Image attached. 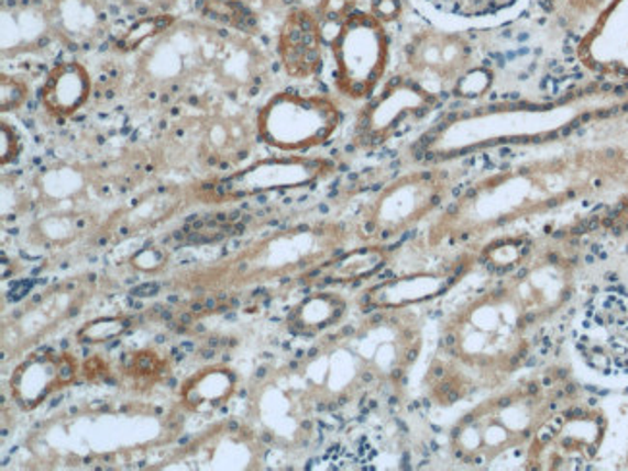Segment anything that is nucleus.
Listing matches in <instances>:
<instances>
[{
	"label": "nucleus",
	"mask_w": 628,
	"mask_h": 471,
	"mask_svg": "<svg viewBox=\"0 0 628 471\" xmlns=\"http://www.w3.org/2000/svg\"><path fill=\"white\" fill-rule=\"evenodd\" d=\"M623 162L628 157L615 147L515 157L461 186L431 224L430 246L476 248L515 224L604 190Z\"/></svg>",
	"instance_id": "1"
},
{
	"label": "nucleus",
	"mask_w": 628,
	"mask_h": 471,
	"mask_svg": "<svg viewBox=\"0 0 628 471\" xmlns=\"http://www.w3.org/2000/svg\"><path fill=\"white\" fill-rule=\"evenodd\" d=\"M553 391V379L526 377L489 392L451 427L449 450L454 460L487 470L525 456L533 435L555 410Z\"/></svg>",
	"instance_id": "2"
},
{
	"label": "nucleus",
	"mask_w": 628,
	"mask_h": 471,
	"mask_svg": "<svg viewBox=\"0 0 628 471\" xmlns=\"http://www.w3.org/2000/svg\"><path fill=\"white\" fill-rule=\"evenodd\" d=\"M571 106V99L559 103L474 104L445 114L414 147L426 165L461 162L502 147H525L569 136L573 126L553 122Z\"/></svg>",
	"instance_id": "3"
},
{
	"label": "nucleus",
	"mask_w": 628,
	"mask_h": 471,
	"mask_svg": "<svg viewBox=\"0 0 628 471\" xmlns=\"http://www.w3.org/2000/svg\"><path fill=\"white\" fill-rule=\"evenodd\" d=\"M528 333H480L441 325L430 368V396L441 406L489 394L510 383L530 360Z\"/></svg>",
	"instance_id": "4"
},
{
	"label": "nucleus",
	"mask_w": 628,
	"mask_h": 471,
	"mask_svg": "<svg viewBox=\"0 0 628 471\" xmlns=\"http://www.w3.org/2000/svg\"><path fill=\"white\" fill-rule=\"evenodd\" d=\"M438 162L393 178L366 201L360 213V236L389 244L439 215L461 188L462 167Z\"/></svg>",
	"instance_id": "5"
},
{
	"label": "nucleus",
	"mask_w": 628,
	"mask_h": 471,
	"mask_svg": "<svg viewBox=\"0 0 628 471\" xmlns=\"http://www.w3.org/2000/svg\"><path fill=\"white\" fill-rule=\"evenodd\" d=\"M341 124V106L331 97L296 89L271 96L255 119L257 139L290 155H306L329 144Z\"/></svg>",
	"instance_id": "6"
},
{
	"label": "nucleus",
	"mask_w": 628,
	"mask_h": 471,
	"mask_svg": "<svg viewBox=\"0 0 628 471\" xmlns=\"http://www.w3.org/2000/svg\"><path fill=\"white\" fill-rule=\"evenodd\" d=\"M339 96L366 103L382 88L390 65L389 25L370 10H356L329 40Z\"/></svg>",
	"instance_id": "7"
},
{
	"label": "nucleus",
	"mask_w": 628,
	"mask_h": 471,
	"mask_svg": "<svg viewBox=\"0 0 628 471\" xmlns=\"http://www.w3.org/2000/svg\"><path fill=\"white\" fill-rule=\"evenodd\" d=\"M480 68V48L470 33L443 25H418L403 47V72L433 96H456Z\"/></svg>",
	"instance_id": "8"
},
{
	"label": "nucleus",
	"mask_w": 628,
	"mask_h": 471,
	"mask_svg": "<svg viewBox=\"0 0 628 471\" xmlns=\"http://www.w3.org/2000/svg\"><path fill=\"white\" fill-rule=\"evenodd\" d=\"M574 348L586 368L599 375H628V296L599 292L586 305L574 330Z\"/></svg>",
	"instance_id": "9"
},
{
	"label": "nucleus",
	"mask_w": 628,
	"mask_h": 471,
	"mask_svg": "<svg viewBox=\"0 0 628 471\" xmlns=\"http://www.w3.org/2000/svg\"><path fill=\"white\" fill-rule=\"evenodd\" d=\"M441 99L423 89L418 81L398 74L377 91L356 116L354 144L360 149H375L414 122H420L438 109Z\"/></svg>",
	"instance_id": "10"
},
{
	"label": "nucleus",
	"mask_w": 628,
	"mask_h": 471,
	"mask_svg": "<svg viewBox=\"0 0 628 471\" xmlns=\"http://www.w3.org/2000/svg\"><path fill=\"white\" fill-rule=\"evenodd\" d=\"M337 165L326 157L280 155L255 160L254 165L221 180L219 192L231 200H246L265 193L295 192L321 184L334 175Z\"/></svg>",
	"instance_id": "11"
},
{
	"label": "nucleus",
	"mask_w": 628,
	"mask_h": 471,
	"mask_svg": "<svg viewBox=\"0 0 628 471\" xmlns=\"http://www.w3.org/2000/svg\"><path fill=\"white\" fill-rule=\"evenodd\" d=\"M326 32L318 14L298 4L288 10L277 35L278 65L287 78L308 81L316 78L326 60Z\"/></svg>",
	"instance_id": "12"
},
{
	"label": "nucleus",
	"mask_w": 628,
	"mask_h": 471,
	"mask_svg": "<svg viewBox=\"0 0 628 471\" xmlns=\"http://www.w3.org/2000/svg\"><path fill=\"white\" fill-rule=\"evenodd\" d=\"M472 263H477V251H474V256L459 259L456 263L451 265V269L410 272L383 280L367 290L362 305L374 312H389L426 304L447 294L470 271Z\"/></svg>",
	"instance_id": "13"
},
{
	"label": "nucleus",
	"mask_w": 628,
	"mask_h": 471,
	"mask_svg": "<svg viewBox=\"0 0 628 471\" xmlns=\"http://www.w3.org/2000/svg\"><path fill=\"white\" fill-rule=\"evenodd\" d=\"M80 363L73 354L45 351L22 361L10 377V394L16 406L33 412L55 392L68 389L78 379Z\"/></svg>",
	"instance_id": "14"
},
{
	"label": "nucleus",
	"mask_w": 628,
	"mask_h": 471,
	"mask_svg": "<svg viewBox=\"0 0 628 471\" xmlns=\"http://www.w3.org/2000/svg\"><path fill=\"white\" fill-rule=\"evenodd\" d=\"M91 97V76L81 63L56 65L40 89V103L55 119H70Z\"/></svg>",
	"instance_id": "15"
},
{
	"label": "nucleus",
	"mask_w": 628,
	"mask_h": 471,
	"mask_svg": "<svg viewBox=\"0 0 628 471\" xmlns=\"http://www.w3.org/2000/svg\"><path fill=\"white\" fill-rule=\"evenodd\" d=\"M40 7L48 30L70 43L93 40L107 25L103 0H43Z\"/></svg>",
	"instance_id": "16"
},
{
	"label": "nucleus",
	"mask_w": 628,
	"mask_h": 471,
	"mask_svg": "<svg viewBox=\"0 0 628 471\" xmlns=\"http://www.w3.org/2000/svg\"><path fill=\"white\" fill-rule=\"evenodd\" d=\"M346 298L333 290H319L293 305L288 312L287 325L296 336L313 338L337 327L346 317Z\"/></svg>",
	"instance_id": "17"
},
{
	"label": "nucleus",
	"mask_w": 628,
	"mask_h": 471,
	"mask_svg": "<svg viewBox=\"0 0 628 471\" xmlns=\"http://www.w3.org/2000/svg\"><path fill=\"white\" fill-rule=\"evenodd\" d=\"M431 14L456 24H497L517 16L530 0H418Z\"/></svg>",
	"instance_id": "18"
},
{
	"label": "nucleus",
	"mask_w": 628,
	"mask_h": 471,
	"mask_svg": "<svg viewBox=\"0 0 628 471\" xmlns=\"http://www.w3.org/2000/svg\"><path fill=\"white\" fill-rule=\"evenodd\" d=\"M236 373L227 366H209L188 377L180 389V402L190 412L223 406L236 392Z\"/></svg>",
	"instance_id": "19"
},
{
	"label": "nucleus",
	"mask_w": 628,
	"mask_h": 471,
	"mask_svg": "<svg viewBox=\"0 0 628 471\" xmlns=\"http://www.w3.org/2000/svg\"><path fill=\"white\" fill-rule=\"evenodd\" d=\"M389 249L385 244H370L354 248L342 256L329 259L319 267V279L326 284H354L372 279L389 263Z\"/></svg>",
	"instance_id": "20"
},
{
	"label": "nucleus",
	"mask_w": 628,
	"mask_h": 471,
	"mask_svg": "<svg viewBox=\"0 0 628 471\" xmlns=\"http://www.w3.org/2000/svg\"><path fill=\"white\" fill-rule=\"evenodd\" d=\"M199 9L207 18L240 32L255 33L257 30V14L244 0H199Z\"/></svg>",
	"instance_id": "21"
},
{
	"label": "nucleus",
	"mask_w": 628,
	"mask_h": 471,
	"mask_svg": "<svg viewBox=\"0 0 628 471\" xmlns=\"http://www.w3.org/2000/svg\"><path fill=\"white\" fill-rule=\"evenodd\" d=\"M310 9L318 14L319 22H321L323 32H326V40L327 37L331 40L334 32L341 27L342 22L346 18H351L356 10H360L359 0H318Z\"/></svg>",
	"instance_id": "22"
},
{
	"label": "nucleus",
	"mask_w": 628,
	"mask_h": 471,
	"mask_svg": "<svg viewBox=\"0 0 628 471\" xmlns=\"http://www.w3.org/2000/svg\"><path fill=\"white\" fill-rule=\"evenodd\" d=\"M170 24H173L170 14H147V16H142L124 33V37L120 40V48L132 51V48L142 45L144 41L150 40L153 35L168 30Z\"/></svg>",
	"instance_id": "23"
},
{
	"label": "nucleus",
	"mask_w": 628,
	"mask_h": 471,
	"mask_svg": "<svg viewBox=\"0 0 628 471\" xmlns=\"http://www.w3.org/2000/svg\"><path fill=\"white\" fill-rule=\"evenodd\" d=\"M30 97V86L18 76L2 74L0 78V112L20 111Z\"/></svg>",
	"instance_id": "24"
},
{
	"label": "nucleus",
	"mask_w": 628,
	"mask_h": 471,
	"mask_svg": "<svg viewBox=\"0 0 628 471\" xmlns=\"http://www.w3.org/2000/svg\"><path fill=\"white\" fill-rule=\"evenodd\" d=\"M168 371L167 360L161 358V354L153 350L135 351L130 363V373L135 379H145L150 383L159 381L161 377Z\"/></svg>",
	"instance_id": "25"
},
{
	"label": "nucleus",
	"mask_w": 628,
	"mask_h": 471,
	"mask_svg": "<svg viewBox=\"0 0 628 471\" xmlns=\"http://www.w3.org/2000/svg\"><path fill=\"white\" fill-rule=\"evenodd\" d=\"M128 323L120 317H104L89 323L80 330V343L101 344L126 333Z\"/></svg>",
	"instance_id": "26"
},
{
	"label": "nucleus",
	"mask_w": 628,
	"mask_h": 471,
	"mask_svg": "<svg viewBox=\"0 0 628 471\" xmlns=\"http://www.w3.org/2000/svg\"><path fill=\"white\" fill-rule=\"evenodd\" d=\"M0 144H2V149H0L2 167L16 162L20 153H22V136L7 121L0 122Z\"/></svg>",
	"instance_id": "27"
},
{
	"label": "nucleus",
	"mask_w": 628,
	"mask_h": 471,
	"mask_svg": "<svg viewBox=\"0 0 628 471\" xmlns=\"http://www.w3.org/2000/svg\"><path fill=\"white\" fill-rule=\"evenodd\" d=\"M367 10L383 24H397L405 14V0H370Z\"/></svg>",
	"instance_id": "28"
},
{
	"label": "nucleus",
	"mask_w": 628,
	"mask_h": 471,
	"mask_svg": "<svg viewBox=\"0 0 628 471\" xmlns=\"http://www.w3.org/2000/svg\"><path fill=\"white\" fill-rule=\"evenodd\" d=\"M244 2L254 10L255 14H257V10H265V12H280L283 16L287 14L288 10L302 4L300 0H244Z\"/></svg>",
	"instance_id": "29"
}]
</instances>
